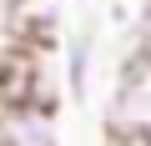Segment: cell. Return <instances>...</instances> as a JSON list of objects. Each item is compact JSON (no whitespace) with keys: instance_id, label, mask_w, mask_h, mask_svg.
Returning a JSON list of instances; mask_svg holds the SVG:
<instances>
[{"instance_id":"cell-4","label":"cell","mask_w":151,"mask_h":146,"mask_svg":"<svg viewBox=\"0 0 151 146\" xmlns=\"http://www.w3.org/2000/svg\"><path fill=\"white\" fill-rule=\"evenodd\" d=\"M131 55L151 60V0H141V15H136V30H131Z\"/></svg>"},{"instance_id":"cell-5","label":"cell","mask_w":151,"mask_h":146,"mask_svg":"<svg viewBox=\"0 0 151 146\" xmlns=\"http://www.w3.org/2000/svg\"><path fill=\"white\" fill-rule=\"evenodd\" d=\"M15 5H20V0H0V20H5V15H10Z\"/></svg>"},{"instance_id":"cell-1","label":"cell","mask_w":151,"mask_h":146,"mask_svg":"<svg viewBox=\"0 0 151 146\" xmlns=\"http://www.w3.org/2000/svg\"><path fill=\"white\" fill-rule=\"evenodd\" d=\"M106 141H146L151 146V60H126L106 106Z\"/></svg>"},{"instance_id":"cell-2","label":"cell","mask_w":151,"mask_h":146,"mask_svg":"<svg viewBox=\"0 0 151 146\" xmlns=\"http://www.w3.org/2000/svg\"><path fill=\"white\" fill-rule=\"evenodd\" d=\"M0 146H60L50 101H0Z\"/></svg>"},{"instance_id":"cell-3","label":"cell","mask_w":151,"mask_h":146,"mask_svg":"<svg viewBox=\"0 0 151 146\" xmlns=\"http://www.w3.org/2000/svg\"><path fill=\"white\" fill-rule=\"evenodd\" d=\"M91 60H96V40H91V30H70L65 45H60V81H65V91H70L76 106L91 96Z\"/></svg>"},{"instance_id":"cell-6","label":"cell","mask_w":151,"mask_h":146,"mask_svg":"<svg viewBox=\"0 0 151 146\" xmlns=\"http://www.w3.org/2000/svg\"><path fill=\"white\" fill-rule=\"evenodd\" d=\"M111 146H146V141H111Z\"/></svg>"}]
</instances>
